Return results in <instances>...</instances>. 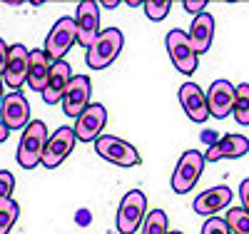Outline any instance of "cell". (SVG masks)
<instances>
[{
	"label": "cell",
	"instance_id": "4316f807",
	"mask_svg": "<svg viewBox=\"0 0 249 234\" xmlns=\"http://www.w3.org/2000/svg\"><path fill=\"white\" fill-rule=\"evenodd\" d=\"M202 234H232V232H230V224H227V219L210 217V219L202 224Z\"/></svg>",
	"mask_w": 249,
	"mask_h": 234
},
{
	"label": "cell",
	"instance_id": "4dcf8cb0",
	"mask_svg": "<svg viewBox=\"0 0 249 234\" xmlns=\"http://www.w3.org/2000/svg\"><path fill=\"white\" fill-rule=\"evenodd\" d=\"M8 137H10V130H8L5 125H3V120H0V144H3Z\"/></svg>",
	"mask_w": 249,
	"mask_h": 234
},
{
	"label": "cell",
	"instance_id": "cb8c5ba5",
	"mask_svg": "<svg viewBox=\"0 0 249 234\" xmlns=\"http://www.w3.org/2000/svg\"><path fill=\"white\" fill-rule=\"evenodd\" d=\"M227 224H230V232L232 234H249V212L242 209V207H234L227 212Z\"/></svg>",
	"mask_w": 249,
	"mask_h": 234
},
{
	"label": "cell",
	"instance_id": "30bf717a",
	"mask_svg": "<svg viewBox=\"0 0 249 234\" xmlns=\"http://www.w3.org/2000/svg\"><path fill=\"white\" fill-rule=\"evenodd\" d=\"M90 95H92V82L88 75H75L72 82L68 85L65 95H62V112H65L68 117H80L82 112H85L90 108Z\"/></svg>",
	"mask_w": 249,
	"mask_h": 234
},
{
	"label": "cell",
	"instance_id": "9c48e42d",
	"mask_svg": "<svg viewBox=\"0 0 249 234\" xmlns=\"http://www.w3.org/2000/svg\"><path fill=\"white\" fill-rule=\"evenodd\" d=\"M75 142H77V137H75V127H57V130L50 135V140H48V147H45V155H43V164L45 169H55L57 164H62L68 157H70V152L75 150Z\"/></svg>",
	"mask_w": 249,
	"mask_h": 234
},
{
	"label": "cell",
	"instance_id": "4fadbf2b",
	"mask_svg": "<svg viewBox=\"0 0 249 234\" xmlns=\"http://www.w3.org/2000/svg\"><path fill=\"white\" fill-rule=\"evenodd\" d=\"M0 120L8 130H25V127L33 122L30 120V105L25 100L23 92H8L3 105H0Z\"/></svg>",
	"mask_w": 249,
	"mask_h": 234
},
{
	"label": "cell",
	"instance_id": "ffe728a7",
	"mask_svg": "<svg viewBox=\"0 0 249 234\" xmlns=\"http://www.w3.org/2000/svg\"><path fill=\"white\" fill-rule=\"evenodd\" d=\"M50 70H53V60L48 57L45 50H30V68H28V85L30 90L43 95L50 80Z\"/></svg>",
	"mask_w": 249,
	"mask_h": 234
},
{
	"label": "cell",
	"instance_id": "e0dca14e",
	"mask_svg": "<svg viewBox=\"0 0 249 234\" xmlns=\"http://www.w3.org/2000/svg\"><path fill=\"white\" fill-rule=\"evenodd\" d=\"M72 68L68 60H60V62H53V70H50V80H48V88L43 92V100L45 105H57L62 102V95H65L68 85L72 82Z\"/></svg>",
	"mask_w": 249,
	"mask_h": 234
},
{
	"label": "cell",
	"instance_id": "5bb4252c",
	"mask_svg": "<svg viewBox=\"0 0 249 234\" xmlns=\"http://www.w3.org/2000/svg\"><path fill=\"white\" fill-rule=\"evenodd\" d=\"M234 95L237 88L230 80H214L207 90V108H210V117L224 120L227 115L234 112Z\"/></svg>",
	"mask_w": 249,
	"mask_h": 234
},
{
	"label": "cell",
	"instance_id": "7402d4cb",
	"mask_svg": "<svg viewBox=\"0 0 249 234\" xmlns=\"http://www.w3.org/2000/svg\"><path fill=\"white\" fill-rule=\"evenodd\" d=\"M234 120L242 127H249V85L242 82L237 85V95H234Z\"/></svg>",
	"mask_w": 249,
	"mask_h": 234
},
{
	"label": "cell",
	"instance_id": "7a4b0ae2",
	"mask_svg": "<svg viewBox=\"0 0 249 234\" xmlns=\"http://www.w3.org/2000/svg\"><path fill=\"white\" fill-rule=\"evenodd\" d=\"M122 45H124L122 30H117V28L102 30L100 37L92 42V48L85 55L90 70H105L107 65H112V62L117 60V55L122 53Z\"/></svg>",
	"mask_w": 249,
	"mask_h": 234
},
{
	"label": "cell",
	"instance_id": "8fae6325",
	"mask_svg": "<svg viewBox=\"0 0 249 234\" xmlns=\"http://www.w3.org/2000/svg\"><path fill=\"white\" fill-rule=\"evenodd\" d=\"M105 125H107V110H105V105L92 102L90 108L75 120V137H77V142H97L102 137Z\"/></svg>",
	"mask_w": 249,
	"mask_h": 234
},
{
	"label": "cell",
	"instance_id": "8992f818",
	"mask_svg": "<svg viewBox=\"0 0 249 234\" xmlns=\"http://www.w3.org/2000/svg\"><path fill=\"white\" fill-rule=\"evenodd\" d=\"M164 45H167V55L172 60L175 70H179L182 75H192L199 65V55L195 53L190 37H187L184 30H170L167 33V40H164Z\"/></svg>",
	"mask_w": 249,
	"mask_h": 234
},
{
	"label": "cell",
	"instance_id": "9a60e30c",
	"mask_svg": "<svg viewBox=\"0 0 249 234\" xmlns=\"http://www.w3.org/2000/svg\"><path fill=\"white\" fill-rule=\"evenodd\" d=\"M179 102L184 115L190 117L192 122L202 125L210 120V108H207V92L199 88L197 82H184L179 88Z\"/></svg>",
	"mask_w": 249,
	"mask_h": 234
},
{
	"label": "cell",
	"instance_id": "d6a6232c",
	"mask_svg": "<svg viewBox=\"0 0 249 234\" xmlns=\"http://www.w3.org/2000/svg\"><path fill=\"white\" fill-rule=\"evenodd\" d=\"M100 5H105V8H117V0H105V3H100Z\"/></svg>",
	"mask_w": 249,
	"mask_h": 234
},
{
	"label": "cell",
	"instance_id": "484cf974",
	"mask_svg": "<svg viewBox=\"0 0 249 234\" xmlns=\"http://www.w3.org/2000/svg\"><path fill=\"white\" fill-rule=\"evenodd\" d=\"M13 189H15V177L10 169H0V202L13 199Z\"/></svg>",
	"mask_w": 249,
	"mask_h": 234
},
{
	"label": "cell",
	"instance_id": "7c38bea8",
	"mask_svg": "<svg viewBox=\"0 0 249 234\" xmlns=\"http://www.w3.org/2000/svg\"><path fill=\"white\" fill-rule=\"evenodd\" d=\"M28 68H30V50L25 45H10V55H8V65L3 72L5 88H10V92H20L23 82H28Z\"/></svg>",
	"mask_w": 249,
	"mask_h": 234
},
{
	"label": "cell",
	"instance_id": "6da1fadb",
	"mask_svg": "<svg viewBox=\"0 0 249 234\" xmlns=\"http://www.w3.org/2000/svg\"><path fill=\"white\" fill-rule=\"evenodd\" d=\"M48 140H50V132H48L45 122L43 120H33L23 130V137H20V144H18V164L23 167V169H35L40 162H43Z\"/></svg>",
	"mask_w": 249,
	"mask_h": 234
},
{
	"label": "cell",
	"instance_id": "ac0fdd59",
	"mask_svg": "<svg viewBox=\"0 0 249 234\" xmlns=\"http://www.w3.org/2000/svg\"><path fill=\"white\" fill-rule=\"evenodd\" d=\"M230 202H232V189L224 187V184H217V187H212V189H204L202 195H197L192 209L197 212V215L214 217L219 209L230 207Z\"/></svg>",
	"mask_w": 249,
	"mask_h": 234
},
{
	"label": "cell",
	"instance_id": "2e32d148",
	"mask_svg": "<svg viewBox=\"0 0 249 234\" xmlns=\"http://www.w3.org/2000/svg\"><path fill=\"white\" fill-rule=\"evenodd\" d=\"M249 152V140L244 135H224L204 150V162H222V160H239Z\"/></svg>",
	"mask_w": 249,
	"mask_h": 234
},
{
	"label": "cell",
	"instance_id": "3957f363",
	"mask_svg": "<svg viewBox=\"0 0 249 234\" xmlns=\"http://www.w3.org/2000/svg\"><path fill=\"white\" fill-rule=\"evenodd\" d=\"M144 217H147V197L140 189H130L117 207V232L120 234L140 232Z\"/></svg>",
	"mask_w": 249,
	"mask_h": 234
},
{
	"label": "cell",
	"instance_id": "83f0119b",
	"mask_svg": "<svg viewBox=\"0 0 249 234\" xmlns=\"http://www.w3.org/2000/svg\"><path fill=\"white\" fill-rule=\"evenodd\" d=\"M182 8L197 18V15H202V13H204V8H207V0H184Z\"/></svg>",
	"mask_w": 249,
	"mask_h": 234
},
{
	"label": "cell",
	"instance_id": "d4e9b609",
	"mask_svg": "<svg viewBox=\"0 0 249 234\" xmlns=\"http://www.w3.org/2000/svg\"><path fill=\"white\" fill-rule=\"evenodd\" d=\"M142 8H144V15H147L150 20L160 23V20H164L170 15L172 3H170V0H147V3H142Z\"/></svg>",
	"mask_w": 249,
	"mask_h": 234
},
{
	"label": "cell",
	"instance_id": "603a6c76",
	"mask_svg": "<svg viewBox=\"0 0 249 234\" xmlns=\"http://www.w3.org/2000/svg\"><path fill=\"white\" fill-rule=\"evenodd\" d=\"M20 217V204L15 199L0 202V234H10V229L15 227Z\"/></svg>",
	"mask_w": 249,
	"mask_h": 234
},
{
	"label": "cell",
	"instance_id": "ba28073f",
	"mask_svg": "<svg viewBox=\"0 0 249 234\" xmlns=\"http://www.w3.org/2000/svg\"><path fill=\"white\" fill-rule=\"evenodd\" d=\"M75 23H77V42L85 50L92 48V42L100 37V3L95 0H82L75 10Z\"/></svg>",
	"mask_w": 249,
	"mask_h": 234
},
{
	"label": "cell",
	"instance_id": "1f68e13d",
	"mask_svg": "<svg viewBox=\"0 0 249 234\" xmlns=\"http://www.w3.org/2000/svg\"><path fill=\"white\" fill-rule=\"evenodd\" d=\"M5 100V80H3V72H0V105Z\"/></svg>",
	"mask_w": 249,
	"mask_h": 234
},
{
	"label": "cell",
	"instance_id": "d6986e66",
	"mask_svg": "<svg viewBox=\"0 0 249 234\" xmlns=\"http://www.w3.org/2000/svg\"><path fill=\"white\" fill-rule=\"evenodd\" d=\"M187 37H190L192 42V48L197 55L207 53L212 48V40H214V18L210 13H202L192 20V25H190V33H187Z\"/></svg>",
	"mask_w": 249,
	"mask_h": 234
},
{
	"label": "cell",
	"instance_id": "836d02e7",
	"mask_svg": "<svg viewBox=\"0 0 249 234\" xmlns=\"http://www.w3.org/2000/svg\"><path fill=\"white\" fill-rule=\"evenodd\" d=\"M170 234H182V232H179V229H175V232H170Z\"/></svg>",
	"mask_w": 249,
	"mask_h": 234
},
{
	"label": "cell",
	"instance_id": "5b68a950",
	"mask_svg": "<svg viewBox=\"0 0 249 234\" xmlns=\"http://www.w3.org/2000/svg\"><path fill=\"white\" fill-rule=\"evenodd\" d=\"M204 169V152L199 150H184V155L179 157L175 172H172V192L177 195H187L190 189L199 182Z\"/></svg>",
	"mask_w": 249,
	"mask_h": 234
},
{
	"label": "cell",
	"instance_id": "44dd1931",
	"mask_svg": "<svg viewBox=\"0 0 249 234\" xmlns=\"http://www.w3.org/2000/svg\"><path fill=\"white\" fill-rule=\"evenodd\" d=\"M140 234H170V224H167V215L162 209H152L147 212V217L142 222Z\"/></svg>",
	"mask_w": 249,
	"mask_h": 234
},
{
	"label": "cell",
	"instance_id": "52a82bcc",
	"mask_svg": "<svg viewBox=\"0 0 249 234\" xmlns=\"http://www.w3.org/2000/svg\"><path fill=\"white\" fill-rule=\"evenodd\" d=\"M95 152L107 160L117 167H137L142 162L140 152L135 150V147L130 142H124L120 137H112V135H102L97 142H95Z\"/></svg>",
	"mask_w": 249,
	"mask_h": 234
},
{
	"label": "cell",
	"instance_id": "f546056e",
	"mask_svg": "<svg viewBox=\"0 0 249 234\" xmlns=\"http://www.w3.org/2000/svg\"><path fill=\"white\" fill-rule=\"evenodd\" d=\"M8 55H10V48L8 42L0 37V72H5V65H8Z\"/></svg>",
	"mask_w": 249,
	"mask_h": 234
},
{
	"label": "cell",
	"instance_id": "f1b7e54d",
	"mask_svg": "<svg viewBox=\"0 0 249 234\" xmlns=\"http://www.w3.org/2000/svg\"><path fill=\"white\" fill-rule=\"evenodd\" d=\"M239 199H242V209L249 212V177L242 180V184H239Z\"/></svg>",
	"mask_w": 249,
	"mask_h": 234
},
{
	"label": "cell",
	"instance_id": "277c9868",
	"mask_svg": "<svg viewBox=\"0 0 249 234\" xmlns=\"http://www.w3.org/2000/svg\"><path fill=\"white\" fill-rule=\"evenodd\" d=\"M75 42H77V23H75V18L65 15V18H60L53 25V30L48 33L43 50L48 53V57L53 62H60V60H65V55L72 50Z\"/></svg>",
	"mask_w": 249,
	"mask_h": 234
}]
</instances>
